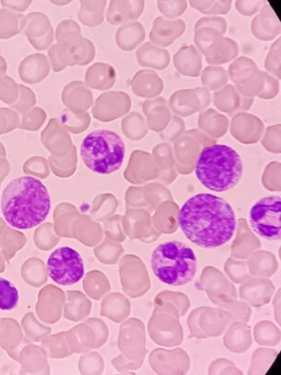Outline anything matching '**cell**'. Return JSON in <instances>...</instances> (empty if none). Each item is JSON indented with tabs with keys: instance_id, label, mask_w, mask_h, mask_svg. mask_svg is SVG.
I'll return each mask as SVG.
<instances>
[{
	"instance_id": "1",
	"label": "cell",
	"mask_w": 281,
	"mask_h": 375,
	"mask_svg": "<svg viewBox=\"0 0 281 375\" xmlns=\"http://www.w3.org/2000/svg\"><path fill=\"white\" fill-rule=\"evenodd\" d=\"M179 222L186 237L203 249L225 245L236 230V217L230 204L211 193H198L188 199L180 209Z\"/></svg>"
},
{
	"instance_id": "2",
	"label": "cell",
	"mask_w": 281,
	"mask_h": 375,
	"mask_svg": "<svg viewBox=\"0 0 281 375\" xmlns=\"http://www.w3.org/2000/svg\"><path fill=\"white\" fill-rule=\"evenodd\" d=\"M1 211L8 224L14 228H34L50 213V193L38 178L30 175L14 178L2 193Z\"/></svg>"
},
{
	"instance_id": "3",
	"label": "cell",
	"mask_w": 281,
	"mask_h": 375,
	"mask_svg": "<svg viewBox=\"0 0 281 375\" xmlns=\"http://www.w3.org/2000/svg\"><path fill=\"white\" fill-rule=\"evenodd\" d=\"M240 154L227 144L205 147L196 162L195 174L201 184L215 193L231 191L243 177Z\"/></svg>"
},
{
	"instance_id": "4",
	"label": "cell",
	"mask_w": 281,
	"mask_h": 375,
	"mask_svg": "<svg viewBox=\"0 0 281 375\" xmlns=\"http://www.w3.org/2000/svg\"><path fill=\"white\" fill-rule=\"evenodd\" d=\"M151 266L161 283L182 286L190 283L197 272V255L190 246L172 240L161 243L155 249Z\"/></svg>"
},
{
	"instance_id": "5",
	"label": "cell",
	"mask_w": 281,
	"mask_h": 375,
	"mask_svg": "<svg viewBox=\"0 0 281 375\" xmlns=\"http://www.w3.org/2000/svg\"><path fill=\"white\" fill-rule=\"evenodd\" d=\"M82 162L93 173L111 175L122 167L125 143L115 131L96 130L87 134L80 149Z\"/></svg>"
},
{
	"instance_id": "6",
	"label": "cell",
	"mask_w": 281,
	"mask_h": 375,
	"mask_svg": "<svg viewBox=\"0 0 281 375\" xmlns=\"http://www.w3.org/2000/svg\"><path fill=\"white\" fill-rule=\"evenodd\" d=\"M47 270L49 277L59 286H74L85 275V263L76 250L63 246L49 256Z\"/></svg>"
},
{
	"instance_id": "7",
	"label": "cell",
	"mask_w": 281,
	"mask_h": 375,
	"mask_svg": "<svg viewBox=\"0 0 281 375\" xmlns=\"http://www.w3.org/2000/svg\"><path fill=\"white\" fill-rule=\"evenodd\" d=\"M281 199L267 196L260 199L249 211L252 230L262 239L278 240L281 235Z\"/></svg>"
},
{
	"instance_id": "8",
	"label": "cell",
	"mask_w": 281,
	"mask_h": 375,
	"mask_svg": "<svg viewBox=\"0 0 281 375\" xmlns=\"http://www.w3.org/2000/svg\"><path fill=\"white\" fill-rule=\"evenodd\" d=\"M50 66L47 58L41 54L27 56L21 62L19 74L23 81L28 84H36L47 76Z\"/></svg>"
},
{
	"instance_id": "9",
	"label": "cell",
	"mask_w": 281,
	"mask_h": 375,
	"mask_svg": "<svg viewBox=\"0 0 281 375\" xmlns=\"http://www.w3.org/2000/svg\"><path fill=\"white\" fill-rule=\"evenodd\" d=\"M19 302V291L12 281L0 277V310H14Z\"/></svg>"
},
{
	"instance_id": "10",
	"label": "cell",
	"mask_w": 281,
	"mask_h": 375,
	"mask_svg": "<svg viewBox=\"0 0 281 375\" xmlns=\"http://www.w3.org/2000/svg\"><path fill=\"white\" fill-rule=\"evenodd\" d=\"M18 89H19L20 98H18L16 102L10 106L20 114L24 115L35 105V95L32 92V90L27 89L25 85H18Z\"/></svg>"
},
{
	"instance_id": "11",
	"label": "cell",
	"mask_w": 281,
	"mask_h": 375,
	"mask_svg": "<svg viewBox=\"0 0 281 375\" xmlns=\"http://www.w3.org/2000/svg\"><path fill=\"white\" fill-rule=\"evenodd\" d=\"M32 3V1H22V0H15V1H1L2 6L10 8L18 12H24L27 7Z\"/></svg>"
},
{
	"instance_id": "12",
	"label": "cell",
	"mask_w": 281,
	"mask_h": 375,
	"mask_svg": "<svg viewBox=\"0 0 281 375\" xmlns=\"http://www.w3.org/2000/svg\"><path fill=\"white\" fill-rule=\"evenodd\" d=\"M28 41L32 43L33 46L38 50H43V49L47 48L52 41H53V35L49 36L45 38V36L38 38H28Z\"/></svg>"
},
{
	"instance_id": "13",
	"label": "cell",
	"mask_w": 281,
	"mask_h": 375,
	"mask_svg": "<svg viewBox=\"0 0 281 375\" xmlns=\"http://www.w3.org/2000/svg\"><path fill=\"white\" fill-rule=\"evenodd\" d=\"M7 72V63L5 59L0 56V76L6 74Z\"/></svg>"
}]
</instances>
